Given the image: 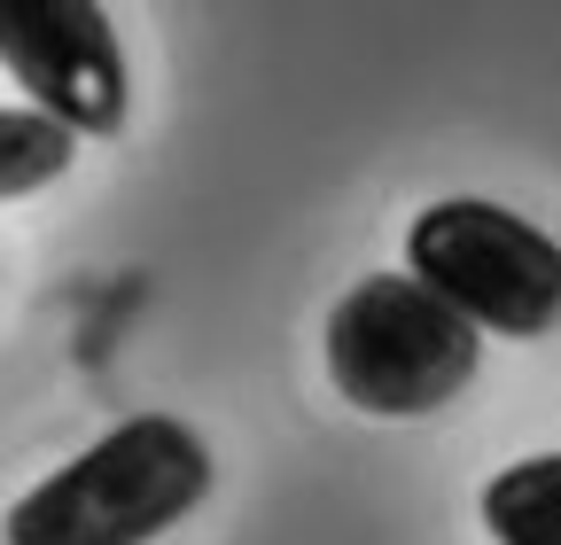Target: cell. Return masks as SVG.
<instances>
[{
  "label": "cell",
  "instance_id": "cell-1",
  "mask_svg": "<svg viewBox=\"0 0 561 545\" xmlns=\"http://www.w3.org/2000/svg\"><path fill=\"white\" fill-rule=\"evenodd\" d=\"M210 491V444L172 414H133L70 467L32 484L0 545H149Z\"/></svg>",
  "mask_w": 561,
  "mask_h": 545
},
{
  "label": "cell",
  "instance_id": "cell-2",
  "mask_svg": "<svg viewBox=\"0 0 561 545\" xmlns=\"http://www.w3.org/2000/svg\"><path fill=\"white\" fill-rule=\"evenodd\" d=\"M483 335L413 281V272H367L328 312V382L382 421L437 414L476 382Z\"/></svg>",
  "mask_w": 561,
  "mask_h": 545
},
{
  "label": "cell",
  "instance_id": "cell-3",
  "mask_svg": "<svg viewBox=\"0 0 561 545\" xmlns=\"http://www.w3.org/2000/svg\"><path fill=\"white\" fill-rule=\"evenodd\" d=\"M405 272L445 297L476 335H553L561 327V242L500 202H430L405 227Z\"/></svg>",
  "mask_w": 561,
  "mask_h": 545
},
{
  "label": "cell",
  "instance_id": "cell-4",
  "mask_svg": "<svg viewBox=\"0 0 561 545\" xmlns=\"http://www.w3.org/2000/svg\"><path fill=\"white\" fill-rule=\"evenodd\" d=\"M0 62L24 86V109L87 132V141L125 125V55L110 9L94 0H0Z\"/></svg>",
  "mask_w": 561,
  "mask_h": 545
},
{
  "label": "cell",
  "instance_id": "cell-5",
  "mask_svg": "<svg viewBox=\"0 0 561 545\" xmlns=\"http://www.w3.org/2000/svg\"><path fill=\"white\" fill-rule=\"evenodd\" d=\"M491 545H561V452L515 460L483 484Z\"/></svg>",
  "mask_w": 561,
  "mask_h": 545
},
{
  "label": "cell",
  "instance_id": "cell-6",
  "mask_svg": "<svg viewBox=\"0 0 561 545\" xmlns=\"http://www.w3.org/2000/svg\"><path fill=\"white\" fill-rule=\"evenodd\" d=\"M79 156V132L39 117V109H0V202H16L32 187H55Z\"/></svg>",
  "mask_w": 561,
  "mask_h": 545
}]
</instances>
